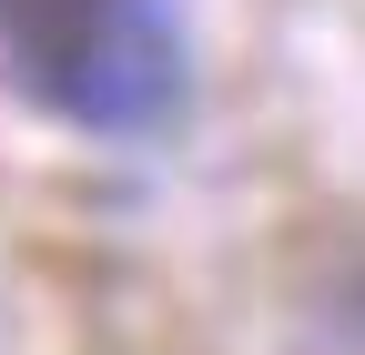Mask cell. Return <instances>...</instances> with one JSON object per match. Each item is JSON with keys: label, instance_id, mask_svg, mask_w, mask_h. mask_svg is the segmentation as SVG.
I'll use <instances>...</instances> for the list:
<instances>
[{"label": "cell", "instance_id": "6da1fadb", "mask_svg": "<svg viewBox=\"0 0 365 355\" xmlns=\"http://www.w3.org/2000/svg\"><path fill=\"white\" fill-rule=\"evenodd\" d=\"M0 61L71 132L132 143L182 112L193 41H182V0H0Z\"/></svg>", "mask_w": 365, "mask_h": 355}, {"label": "cell", "instance_id": "7a4b0ae2", "mask_svg": "<svg viewBox=\"0 0 365 355\" xmlns=\"http://www.w3.org/2000/svg\"><path fill=\"white\" fill-rule=\"evenodd\" d=\"M355 355H365V304H355Z\"/></svg>", "mask_w": 365, "mask_h": 355}]
</instances>
